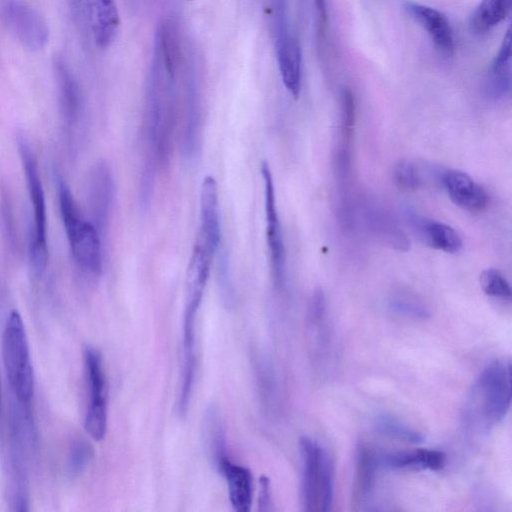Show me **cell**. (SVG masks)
<instances>
[{"label": "cell", "mask_w": 512, "mask_h": 512, "mask_svg": "<svg viewBox=\"0 0 512 512\" xmlns=\"http://www.w3.org/2000/svg\"><path fill=\"white\" fill-rule=\"evenodd\" d=\"M93 456V450L84 440L74 442L68 455L69 472L73 475L82 472L89 464Z\"/></svg>", "instance_id": "30"}, {"label": "cell", "mask_w": 512, "mask_h": 512, "mask_svg": "<svg viewBox=\"0 0 512 512\" xmlns=\"http://www.w3.org/2000/svg\"><path fill=\"white\" fill-rule=\"evenodd\" d=\"M212 256L197 243L192 251L186 276L183 319V356H195V323L209 278Z\"/></svg>", "instance_id": "8"}, {"label": "cell", "mask_w": 512, "mask_h": 512, "mask_svg": "<svg viewBox=\"0 0 512 512\" xmlns=\"http://www.w3.org/2000/svg\"><path fill=\"white\" fill-rule=\"evenodd\" d=\"M179 57L155 49L145 108L146 140L150 158L144 170L154 171L166 162L171 151L175 117L174 78L179 67Z\"/></svg>", "instance_id": "1"}, {"label": "cell", "mask_w": 512, "mask_h": 512, "mask_svg": "<svg viewBox=\"0 0 512 512\" xmlns=\"http://www.w3.org/2000/svg\"><path fill=\"white\" fill-rule=\"evenodd\" d=\"M2 355L15 398L22 404L29 403L34 393V373L25 326L17 310L11 311L5 324Z\"/></svg>", "instance_id": "5"}, {"label": "cell", "mask_w": 512, "mask_h": 512, "mask_svg": "<svg viewBox=\"0 0 512 512\" xmlns=\"http://www.w3.org/2000/svg\"><path fill=\"white\" fill-rule=\"evenodd\" d=\"M406 218L418 237L429 247L445 253H456L463 245L460 234L450 225L427 219L407 209Z\"/></svg>", "instance_id": "16"}, {"label": "cell", "mask_w": 512, "mask_h": 512, "mask_svg": "<svg viewBox=\"0 0 512 512\" xmlns=\"http://www.w3.org/2000/svg\"><path fill=\"white\" fill-rule=\"evenodd\" d=\"M389 309L399 315L414 319H427L428 306L414 293L407 290L395 291L388 300Z\"/></svg>", "instance_id": "26"}, {"label": "cell", "mask_w": 512, "mask_h": 512, "mask_svg": "<svg viewBox=\"0 0 512 512\" xmlns=\"http://www.w3.org/2000/svg\"><path fill=\"white\" fill-rule=\"evenodd\" d=\"M85 2L89 26L97 46L109 47L115 40L120 26L114 0H85Z\"/></svg>", "instance_id": "18"}, {"label": "cell", "mask_w": 512, "mask_h": 512, "mask_svg": "<svg viewBox=\"0 0 512 512\" xmlns=\"http://www.w3.org/2000/svg\"><path fill=\"white\" fill-rule=\"evenodd\" d=\"M228 486L230 503L237 512H248L252 504V475L240 465L225 461L218 470Z\"/></svg>", "instance_id": "20"}, {"label": "cell", "mask_w": 512, "mask_h": 512, "mask_svg": "<svg viewBox=\"0 0 512 512\" xmlns=\"http://www.w3.org/2000/svg\"><path fill=\"white\" fill-rule=\"evenodd\" d=\"M386 466L394 469L423 468L438 471L446 463V455L442 451L417 448L408 451L388 453L382 458Z\"/></svg>", "instance_id": "23"}, {"label": "cell", "mask_w": 512, "mask_h": 512, "mask_svg": "<svg viewBox=\"0 0 512 512\" xmlns=\"http://www.w3.org/2000/svg\"><path fill=\"white\" fill-rule=\"evenodd\" d=\"M511 405V362L492 361L472 385L465 407L469 427L487 431L506 416Z\"/></svg>", "instance_id": "2"}, {"label": "cell", "mask_w": 512, "mask_h": 512, "mask_svg": "<svg viewBox=\"0 0 512 512\" xmlns=\"http://www.w3.org/2000/svg\"><path fill=\"white\" fill-rule=\"evenodd\" d=\"M277 65L282 82L289 93L298 98L301 91V48L289 26L274 28Z\"/></svg>", "instance_id": "12"}, {"label": "cell", "mask_w": 512, "mask_h": 512, "mask_svg": "<svg viewBox=\"0 0 512 512\" xmlns=\"http://www.w3.org/2000/svg\"><path fill=\"white\" fill-rule=\"evenodd\" d=\"M375 426L381 434L390 438L414 444L421 443L424 440V436L420 432L402 424L397 419L389 415L378 416Z\"/></svg>", "instance_id": "27"}, {"label": "cell", "mask_w": 512, "mask_h": 512, "mask_svg": "<svg viewBox=\"0 0 512 512\" xmlns=\"http://www.w3.org/2000/svg\"><path fill=\"white\" fill-rule=\"evenodd\" d=\"M441 183L450 200L466 211L480 212L489 204L487 191L466 172L446 170L441 175Z\"/></svg>", "instance_id": "15"}, {"label": "cell", "mask_w": 512, "mask_h": 512, "mask_svg": "<svg viewBox=\"0 0 512 512\" xmlns=\"http://www.w3.org/2000/svg\"><path fill=\"white\" fill-rule=\"evenodd\" d=\"M17 145L33 212V229L30 237L29 257L34 272L41 274L46 267L48 259L45 194L36 158L25 135L21 134L17 137Z\"/></svg>", "instance_id": "6"}, {"label": "cell", "mask_w": 512, "mask_h": 512, "mask_svg": "<svg viewBox=\"0 0 512 512\" xmlns=\"http://www.w3.org/2000/svg\"><path fill=\"white\" fill-rule=\"evenodd\" d=\"M73 14L80 22L88 21L85 0H68Z\"/></svg>", "instance_id": "34"}, {"label": "cell", "mask_w": 512, "mask_h": 512, "mask_svg": "<svg viewBox=\"0 0 512 512\" xmlns=\"http://www.w3.org/2000/svg\"><path fill=\"white\" fill-rule=\"evenodd\" d=\"M203 440L211 463L218 471L229 458L226 449L225 430L221 415L217 408L207 409L203 420Z\"/></svg>", "instance_id": "21"}, {"label": "cell", "mask_w": 512, "mask_h": 512, "mask_svg": "<svg viewBox=\"0 0 512 512\" xmlns=\"http://www.w3.org/2000/svg\"><path fill=\"white\" fill-rule=\"evenodd\" d=\"M0 21L30 51L43 49L49 40L45 19L22 0H0Z\"/></svg>", "instance_id": "9"}, {"label": "cell", "mask_w": 512, "mask_h": 512, "mask_svg": "<svg viewBox=\"0 0 512 512\" xmlns=\"http://www.w3.org/2000/svg\"><path fill=\"white\" fill-rule=\"evenodd\" d=\"M316 13L317 31L320 36L324 35L327 28V0H314Z\"/></svg>", "instance_id": "33"}, {"label": "cell", "mask_w": 512, "mask_h": 512, "mask_svg": "<svg viewBox=\"0 0 512 512\" xmlns=\"http://www.w3.org/2000/svg\"><path fill=\"white\" fill-rule=\"evenodd\" d=\"M259 498L258 506L260 511H271L273 510L272 492L270 480L266 476H262L259 479Z\"/></svg>", "instance_id": "32"}, {"label": "cell", "mask_w": 512, "mask_h": 512, "mask_svg": "<svg viewBox=\"0 0 512 512\" xmlns=\"http://www.w3.org/2000/svg\"><path fill=\"white\" fill-rule=\"evenodd\" d=\"M261 174L264 181L266 239L272 277L275 286L282 288L286 278V251L277 211L273 177L268 163H262Z\"/></svg>", "instance_id": "10"}, {"label": "cell", "mask_w": 512, "mask_h": 512, "mask_svg": "<svg viewBox=\"0 0 512 512\" xmlns=\"http://www.w3.org/2000/svg\"><path fill=\"white\" fill-rule=\"evenodd\" d=\"M114 195V183L109 167L99 163L91 173L88 186V204L93 224L102 231L107 223Z\"/></svg>", "instance_id": "17"}, {"label": "cell", "mask_w": 512, "mask_h": 512, "mask_svg": "<svg viewBox=\"0 0 512 512\" xmlns=\"http://www.w3.org/2000/svg\"><path fill=\"white\" fill-rule=\"evenodd\" d=\"M479 282L486 295L503 300H510L511 287L500 270L496 268L483 270L480 274Z\"/></svg>", "instance_id": "28"}, {"label": "cell", "mask_w": 512, "mask_h": 512, "mask_svg": "<svg viewBox=\"0 0 512 512\" xmlns=\"http://www.w3.org/2000/svg\"><path fill=\"white\" fill-rule=\"evenodd\" d=\"M301 458V503L306 512L331 509L334 496V466L329 453L316 440L299 439Z\"/></svg>", "instance_id": "3"}, {"label": "cell", "mask_w": 512, "mask_h": 512, "mask_svg": "<svg viewBox=\"0 0 512 512\" xmlns=\"http://www.w3.org/2000/svg\"><path fill=\"white\" fill-rule=\"evenodd\" d=\"M512 0H482L469 17L468 26L475 35H485L510 14Z\"/></svg>", "instance_id": "24"}, {"label": "cell", "mask_w": 512, "mask_h": 512, "mask_svg": "<svg viewBox=\"0 0 512 512\" xmlns=\"http://www.w3.org/2000/svg\"><path fill=\"white\" fill-rule=\"evenodd\" d=\"M220 237L217 183L214 177L206 176L200 191V240L198 244L213 257L219 248Z\"/></svg>", "instance_id": "14"}, {"label": "cell", "mask_w": 512, "mask_h": 512, "mask_svg": "<svg viewBox=\"0 0 512 512\" xmlns=\"http://www.w3.org/2000/svg\"><path fill=\"white\" fill-rule=\"evenodd\" d=\"M84 367L88 391L84 426L91 438L101 441L107 430V382L102 356L94 347L85 348Z\"/></svg>", "instance_id": "7"}, {"label": "cell", "mask_w": 512, "mask_h": 512, "mask_svg": "<svg viewBox=\"0 0 512 512\" xmlns=\"http://www.w3.org/2000/svg\"><path fill=\"white\" fill-rule=\"evenodd\" d=\"M1 407H2V392H1V381H0V415H1Z\"/></svg>", "instance_id": "35"}, {"label": "cell", "mask_w": 512, "mask_h": 512, "mask_svg": "<svg viewBox=\"0 0 512 512\" xmlns=\"http://www.w3.org/2000/svg\"><path fill=\"white\" fill-rule=\"evenodd\" d=\"M53 65L63 111L72 120L77 116L81 104L78 83L61 57L55 58Z\"/></svg>", "instance_id": "25"}, {"label": "cell", "mask_w": 512, "mask_h": 512, "mask_svg": "<svg viewBox=\"0 0 512 512\" xmlns=\"http://www.w3.org/2000/svg\"><path fill=\"white\" fill-rule=\"evenodd\" d=\"M511 87V30L506 31L486 80V92L493 99L505 97Z\"/></svg>", "instance_id": "19"}, {"label": "cell", "mask_w": 512, "mask_h": 512, "mask_svg": "<svg viewBox=\"0 0 512 512\" xmlns=\"http://www.w3.org/2000/svg\"><path fill=\"white\" fill-rule=\"evenodd\" d=\"M228 259L225 253L220 256L218 264V281L224 301L229 305L233 301V288L229 275Z\"/></svg>", "instance_id": "31"}, {"label": "cell", "mask_w": 512, "mask_h": 512, "mask_svg": "<svg viewBox=\"0 0 512 512\" xmlns=\"http://www.w3.org/2000/svg\"><path fill=\"white\" fill-rule=\"evenodd\" d=\"M363 218L367 229L382 244L396 251L409 250L410 241L394 216L375 200L363 203Z\"/></svg>", "instance_id": "13"}, {"label": "cell", "mask_w": 512, "mask_h": 512, "mask_svg": "<svg viewBox=\"0 0 512 512\" xmlns=\"http://www.w3.org/2000/svg\"><path fill=\"white\" fill-rule=\"evenodd\" d=\"M378 458L366 444L360 443L356 449L355 473L353 481V503L359 504L371 493L377 469Z\"/></svg>", "instance_id": "22"}, {"label": "cell", "mask_w": 512, "mask_h": 512, "mask_svg": "<svg viewBox=\"0 0 512 512\" xmlns=\"http://www.w3.org/2000/svg\"><path fill=\"white\" fill-rule=\"evenodd\" d=\"M61 219L74 260L84 271L98 275L102 269L99 230L80 213L69 187L58 184Z\"/></svg>", "instance_id": "4"}, {"label": "cell", "mask_w": 512, "mask_h": 512, "mask_svg": "<svg viewBox=\"0 0 512 512\" xmlns=\"http://www.w3.org/2000/svg\"><path fill=\"white\" fill-rule=\"evenodd\" d=\"M403 9L426 31L439 54L444 57L453 55L455 49L453 29L444 13L409 0L403 3Z\"/></svg>", "instance_id": "11"}, {"label": "cell", "mask_w": 512, "mask_h": 512, "mask_svg": "<svg viewBox=\"0 0 512 512\" xmlns=\"http://www.w3.org/2000/svg\"><path fill=\"white\" fill-rule=\"evenodd\" d=\"M393 179L396 186L403 191H414L421 184L417 167L408 159H401L395 164Z\"/></svg>", "instance_id": "29"}]
</instances>
